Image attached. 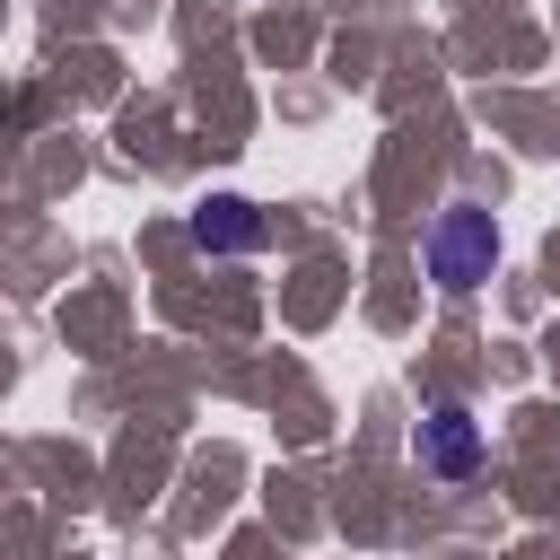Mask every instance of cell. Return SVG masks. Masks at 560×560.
<instances>
[{
	"label": "cell",
	"mask_w": 560,
	"mask_h": 560,
	"mask_svg": "<svg viewBox=\"0 0 560 560\" xmlns=\"http://www.w3.org/2000/svg\"><path fill=\"white\" fill-rule=\"evenodd\" d=\"M490 254H499V245H490V219H481V210H446V219L429 228V271H438L446 289H472V280L490 271Z\"/></svg>",
	"instance_id": "cell-1"
},
{
	"label": "cell",
	"mask_w": 560,
	"mask_h": 560,
	"mask_svg": "<svg viewBox=\"0 0 560 560\" xmlns=\"http://www.w3.org/2000/svg\"><path fill=\"white\" fill-rule=\"evenodd\" d=\"M201 245H254L245 201H210V210H201Z\"/></svg>",
	"instance_id": "cell-2"
},
{
	"label": "cell",
	"mask_w": 560,
	"mask_h": 560,
	"mask_svg": "<svg viewBox=\"0 0 560 560\" xmlns=\"http://www.w3.org/2000/svg\"><path fill=\"white\" fill-rule=\"evenodd\" d=\"M464 455H472L464 411H429V464H464Z\"/></svg>",
	"instance_id": "cell-3"
}]
</instances>
